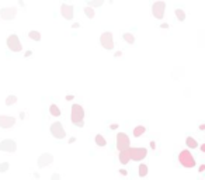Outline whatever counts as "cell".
<instances>
[{"label":"cell","instance_id":"cell-34","mask_svg":"<svg viewBox=\"0 0 205 180\" xmlns=\"http://www.w3.org/2000/svg\"><path fill=\"white\" fill-rule=\"evenodd\" d=\"M79 25H80L79 23H75V24H72V27H73V28H79Z\"/></svg>","mask_w":205,"mask_h":180},{"label":"cell","instance_id":"cell-1","mask_svg":"<svg viewBox=\"0 0 205 180\" xmlns=\"http://www.w3.org/2000/svg\"><path fill=\"white\" fill-rule=\"evenodd\" d=\"M70 121H72L76 127H84V108L80 104L75 103L72 104L70 108Z\"/></svg>","mask_w":205,"mask_h":180},{"label":"cell","instance_id":"cell-13","mask_svg":"<svg viewBox=\"0 0 205 180\" xmlns=\"http://www.w3.org/2000/svg\"><path fill=\"white\" fill-rule=\"evenodd\" d=\"M53 162V156L51 154H42L40 158H38V167H45L48 165H51Z\"/></svg>","mask_w":205,"mask_h":180},{"label":"cell","instance_id":"cell-16","mask_svg":"<svg viewBox=\"0 0 205 180\" xmlns=\"http://www.w3.org/2000/svg\"><path fill=\"white\" fill-rule=\"evenodd\" d=\"M145 132H146L145 125H138V127L133 128V137L135 138H139V137H142V135H145Z\"/></svg>","mask_w":205,"mask_h":180},{"label":"cell","instance_id":"cell-21","mask_svg":"<svg viewBox=\"0 0 205 180\" xmlns=\"http://www.w3.org/2000/svg\"><path fill=\"white\" fill-rule=\"evenodd\" d=\"M122 38H124V41L125 42H128V44H135V37H133V34H131V33H124L122 34Z\"/></svg>","mask_w":205,"mask_h":180},{"label":"cell","instance_id":"cell-3","mask_svg":"<svg viewBox=\"0 0 205 180\" xmlns=\"http://www.w3.org/2000/svg\"><path fill=\"white\" fill-rule=\"evenodd\" d=\"M129 148H131V139L128 135L125 132L117 134V149L121 152V151H126Z\"/></svg>","mask_w":205,"mask_h":180},{"label":"cell","instance_id":"cell-17","mask_svg":"<svg viewBox=\"0 0 205 180\" xmlns=\"http://www.w3.org/2000/svg\"><path fill=\"white\" fill-rule=\"evenodd\" d=\"M174 14H176V18L179 21H184L185 18H187V14H185V11L183 10V9H176Z\"/></svg>","mask_w":205,"mask_h":180},{"label":"cell","instance_id":"cell-6","mask_svg":"<svg viewBox=\"0 0 205 180\" xmlns=\"http://www.w3.org/2000/svg\"><path fill=\"white\" fill-rule=\"evenodd\" d=\"M164 11H166V3L164 2H155L152 4V14L155 18L157 20H162L164 17Z\"/></svg>","mask_w":205,"mask_h":180},{"label":"cell","instance_id":"cell-29","mask_svg":"<svg viewBox=\"0 0 205 180\" xmlns=\"http://www.w3.org/2000/svg\"><path fill=\"white\" fill-rule=\"evenodd\" d=\"M119 174H121V176H126V174H128V172H126V170H124V169H121V170H119Z\"/></svg>","mask_w":205,"mask_h":180},{"label":"cell","instance_id":"cell-4","mask_svg":"<svg viewBox=\"0 0 205 180\" xmlns=\"http://www.w3.org/2000/svg\"><path fill=\"white\" fill-rule=\"evenodd\" d=\"M100 44H101V47L104 49H108L111 51L114 48V37H113V33H110V31H106V33L101 34V37H100Z\"/></svg>","mask_w":205,"mask_h":180},{"label":"cell","instance_id":"cell-9","mask_svg":"<svg viewBox=\"0 0 205 180\" xmlns=\"http://www.w3.org/2000/svg\"><path fill=\"white\" fill-rule=\"evenodd\" d=\"M60 14L65 20H72L75 17V7L72 4H66V3H62L60 6Z\"/></svg>","mask_w":205,"mask_h":180},{"label":"cell","instance_id":"cell-38","mask_svg":"<svg viewBox=\"0 0 205 180\" xmlns=\"http://www.w3.org/2000/svg\"><path fill=\"white\" fill-rule=\"evenodd\" d=\"M66 100H73V96H70V94H69V96H66Z\"/></svg>","mask_w":205,"mask_h":180},{"label":"cell","instance_id":"cell-2","mask_svg":"<svg viewBox=\"0 0 205 180\" xmlns=\"http://www.w3.org/2000/svg\"><path fill=\"white\" fill-rule=\"evenodd\" d=\"M179 162L183 167H185V169L195 167V158L188 149H184L179 154Z\"/></svg>","mask_w":205,"mask_h":180},{"label":"cell","instance_id":"cell-28","mask_svg":"<svg viewBox=\"0 0 205 180\" xmlns=\"http://www.w3.org/2000/svg\"><path fill=\"white\" fill-rule=\"evenodd\" d=\"M117 128H118V124H111V125H110V130H117Z\"/></svg>","mask_w":205,"mask_h":180},{"label":"cell","instance_id":"cell-11","mask_svg":"<svg viewBox=\"0 0 205 180\" xmlns=\"http://www.w3.org/2000/svg\"><path fill=\"white\" fill-rule=\"evenodd\" d=\"M17 14V9L16 7H4L0 10V17L3 20H13Z\"/></svg>","mask_w":205,"mask_h":180},{"label":"cell","instance_id":"cell-25","mask_svg":"<svg viewBox=\"0 0 205 180\" xmlns=\"http://www.w3.org/2000/svg\"><path fill=\"white\" fill-rule=\"evenodd\" d=\"M102 0H99V2H93V0H89L87 2V4H89V7H91V9H94V7H100V6H102Z\"/></svg>","mask_w":205,"mask_h":180},{"label":"cell","instance_id":"cell-22","mask_svg":"<svg viewBox=\"0 0 205 180\" xmlns=\"http://www.w3.org/2000/svg\"><path fill=\"white\" fill-rule=\"evenodd\" d=\"M84 14H86L87 18H90V20H93L94 17H96V11H94V9H91V7H84Z\"/></svg>","mask_w":205,"mask_h":180},{"label":"cell","instance_id":"cell-26","mask_svg":"<svg viewBox=\"0 0 205 180\" xmlns=\"http://www.w3.org/2000/svg\"><path fill=\"white\" fill-rule=\"evenodd\" d=\"M10 167V165H9V162H3V163H0V172L2 173H4V172H7V169Z\"/></svg>","mask_w":205,"mask_h":180},{"label":"cell","instance_id":"cell-36","mask_svg":"<svg viewBox=\"0 0 205 180\" xmlns=\"http://www.w3.org/2000/svg\"><path fill=\"white\" fill-rule=\"evenodd\" d=\"M160 27H162V28H169V24H162V25H160Z\"/></svg>","mask_w":205,"mask_h":180},{"label":"cell","instance_id":"cell-8","mask_svg":"<svg viewBox=\"0 0 205 180\" xmlns=\"http://www.w3.org/2000/svg\"><path fill=\"white\" fill-rule=\"evenodd\" d=\"M129 154H131V160H143L148 155V149L146 148H129Z\"/></svg>","mask_w":205,"mask_h":180},{"label":"cell","instance_id":"cell-37","mask_svg":"<svg viewBox=\"0 0 205 180\" xmlns=\"http://www.w3.org/2000/svg\"><path fill=\"white\" fill-rule=\"evenodd\" d=\"M76 141V138H69V143H72V142H75Z\"/></svg>","mask_w":205,"mask_h":180},{"label":"cell","instance_id":"cell-14","mask_svg":"<svg viewBox=\"0 0 205 180\" xmlns=\"http://www.w3.org/2000/svg\"><path fill=\"white\" fill-rule=\"evenodd\" d=\"M118 158H119V163H121V165H126L129 160H131V154H129V149L121 151Z\"/></svg>","mask_w":205,"mask_h":180},{"label":"cell","instance_id":"cell-23","mask_svg":"<svg viewBox=\"0 0 205 180\" xmlns=\"http://www.w3.org/2000/svg\"><path fill=\"white\" fill-rule=\"evenodd\" d=\"M28 37H30L33 41H37V42H38V41H41V34L38 33V31H35V30L30 31V33H28Z\"/></svg>","mask_w":205,"mask_h":180},{"label":"cell","instance_id":"cell-12","mask_svg":"<svg viewBox=\"0 0 205 180\" xmlns=\"http://www.w3.org/2000/svg\"><path fill=\"white\" fill-rule=\"evenodd\" d=\"M14 124H16V118L14 117H10V115H0V128H11L14 127Z\"/></svg>","mask_w":205,"mask_h":180},{"label":"cell","instance_id":"cell-15","mask_svg":"<svg viewBox=\"0 0 205 180\" xmlns=\"http://www.w3.org/2000/svg\"><path fill=\"white\" fill-rule=\"evenodd\" d=\"M185 147H188L190 149H195V148L199 147V143H198V141L195 139V138L187 137V138H185Z\"/></svg>","mask_w":205,"mask_h":180},{"label":"cell","instance_id":"cell-27","mask_svg":"<svg viewBox=\"0 0 205 180\" xmlns=\"http://www.w3.org/2000/svg\"><path fill=\"white\" fill-rule=\"evenodd\" d=\"M198 172H199V173H202V172H205V165H199V167H198Z\"/></svg>","mask_w":205,"mask_h":180},{"label":"cell","instance_id":"cell-19","mask_svg":"<svg viewBox=\"0 0 205 180\" xmlns=\"http://www.w3.org/2000/svg\"><path fill=\"white\" fill-rule=\"evenodd\" d=\"M138 174H139V177L148 176V165H145V163H141V165H139V167H138Z\"/></svg>","mask_w":205,"mask_h":180},{"label":"cell","instance_id":"cell-24","mask_svg":"<svg viewBox=\"0 0 205 180\" xmlns=\"http://www.w3.org/2000/svg\"><path fill=\"white\" fill-rule=\"evenodd\" d=\"M17 103V96L14 94H10V96H7L6 99V106H13V104Z\"/></svg>","mask_w":205,"mask_h":180},{"label":"cell","instance_id":"cell-33","mask_svg":"<svg viewBox=\"0 0 205 180\" xmlns=\"http://www.w3.org/2000/svg\"><path fill=\"white\" fill-rule=\"evenodd\" d=\"M199 149H201L202 152H204V154H205V143H202V145H199Z\"/></svg>","mask_w":205,"mask_h":180},{"label":"cell","instance_id":"cell-31","mask_svg":"<svg viewBox=\"0 0 205 180\" xmlns=\"http://www.w3.org/2000/svg\"><path fill=\"white\" fill-rule=\"evenodd\" d=\"M150 148H152V149H156V142H155V141H150Z\"/></svg>","mask_w":205,"mask_h":180},{"label":"cell","instance_id":"cell-18","mask_svg":"<svg viewBox=\"0 0 205 180\" xmlns=\"http://www.w3.org/2000/svg\"><path fill=\"white\" fill-rule=\"evenodd\" d=\"M94 141H96L97 147H107V139L102 137L101 134H97L96 138H94Z\"/></svg>","mask_w":205,"mask_h":180},{"label":"cell","instance_id":"cell-30","mask_svg":"<svg viewBox=\"0 0 205 180\" xmlns=\"http://www.w3.org/2000/svg\"><path fill=\"white\" fill-rule=\"evenodd\" d=\"M60 177H59V174L58 173H55V174H52V180H59Z\"/></svg>","mask_w":205,"mask_h":180},{"label":"cell","instance_id":"cell-7","mask_svg":"<svg viewBox=\"0 0 205 180\" xmlns=\"http://www.w3.org/2000/svg\"><path fill=\"white\" fill-rule=\"evenodd\" d=\"M49 130H51V134L53 135V138H56V139H63V138L66 137V131H65L63 125L59 123V121L53 123L52 125H51Z\"/></svg>","mask_w":205,"mask_h":180},{"label":"cell","instance_id":"cell-10","mask_svg":"<svg viewBox=\"0 0 205 180\" xmlns=\"http://www.w3.org/2000/svg\"><path fill=\"white\" fill-rule=\"evenodd\" d=\"M0 151L4 152H16L17 151V143L13 139H3L0 142Z\"/></svg>","mask_w":205,"mask_h":180},{"label":"cell","instance_id":"cell-5","mask_svg":"<svg viewBox=\"0 0 205 180\" xmlns=\"http://www.w3.org/2000/svg\"><path fill=\"white\" fill-rule=\"evenodd\" d=\"M7 48L13 52H20L23 49V45H21V41L18 38V35L16 34H11L10 37L7 38Z\"/></svg>","mask_w":205,"mask_h":180},{"label":"cell","instance_id":"cell-35","mask_svg":"<svg viewBox=\"0 0 205 180\" xmlns=\"http://www.w3.org/2000/svg\"><path fill=\"white\" fill-rule=\"evenodd\" d=\"M199 130H201V131H205V124H201V125H199Z\"/></svg>","mask_w":205,"mask_h":180},{"label":"cell","instance_id":"cell-20","mask_svg":"<svg viewBox=\"0 0 205 180\" xmlns=\"http://www.w3.org/2000/svg\"><path fill=\"white\" fill-rule=\"evenodd\" d=\"M49 113H51V115H53V117H59L60 114V108L56 106V104H51L49 106Z\"/></svg>","mask_w":205,"mask_h":180},{"label":"cell","instance_id":"cell-32","mask_svg":"<svg viewBox=\"0 0 205 180\" xmlns=\"http://www.w3.org/2000/svg\"><path fill=\"white\" fill-rule=\"evenodd\" d=\"M121 55H122V52H121V51H118V52H115V55H114V57H115V58H119Z\"/></svg>","mask_w":205,"mask_h":180}]
</instances>
